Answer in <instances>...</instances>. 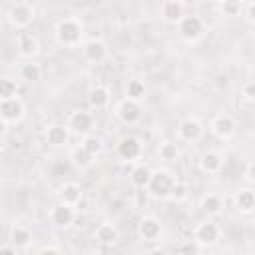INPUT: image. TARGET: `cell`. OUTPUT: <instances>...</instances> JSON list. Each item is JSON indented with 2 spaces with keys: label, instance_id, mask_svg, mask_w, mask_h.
Masks as SVG:
<instances>
[{
  "label": "cell",
  "instance_id": "cell-1",
  "mask_svg": "<svg viewBox=\"0 0 255 255\" xmlns=\"http://www.w3.org/2000/svg\"><path fill=\"white\" fill-rule=\"evenodd\" d=\"M82 38V24L74 18H64L56 24V40L62 46H76Z\"/></svg>",
  "mask_w": 255,
  "mask_h": 255
},
{
  "label": "cell",
  "instance_id": "cell-2",
  "mask_svg": "<svg viewBox=\"0 0 255 255\" xmlns=\"http://www.w3.org/2000/svg\"><path fill=\"white\" fill-rule=\"evenodd\" d=\"M175 179L169 171L165 169H157V171H151V177H149V183H147V189L153 197L157 199H165L169 197L171 193V187H173Z\"/></svg>",
  "mask_w": 255,
  "mask_h": 255
},
{
  "label": "cell",
  "instance_id": "cell-3",
  "mask_svg": "<svg viewBox=\"0 0 255 255\" xmlns=\"http://www.w3.org/2000/svg\"><path fill=\"white\" fill-rule=\"evenodd\" d=\"M177 30H179V36L187 42H195L203 36L205 32V26H203V20L195 14H189V16H183L179 22H177Z\"/></svg>",
  "mask_w": 255,
  "mask_h": 255
},
{
  "label": "cell",
  "instance_id": "cell-4",
  "mask_svg": "<svg viewBox=\"0 0 255 255\" xmlns=\"http://www.w3.org/2000/svg\"><path fill=\"white\" fill-rule=\"evenodd\" d=\"M34 8L32 4L28 2H18V4H12L10 10H8V20L16 26V28H26L32 24L34 20Z\"/></svg>",
  "mask_w": 255,
  "mask_h": 255
},
{
  "label": "cell",
  "instance_id": "cell-5",
  "mask_svg": "<svg viewBox=\"0 0 255 255\" xmlns=\"http://www.w3.org/2000/svg\"><path fill=\"white\" fill-rule=\"evenodd\" d=\"M92 128H94V120L88 112H74L68 120V131H72V133L88 135Z\"/></svg>",
  "mask_w": 255,
  "mask_h": 255
},
{
  "label": "cell",
  "instance_id": "cell-6",
  "mask_svg": "<svg viewBox=\"0 0 255 255\" xmlns=\"http://www.w3.org/2000/svg\"><path fill=\"white\" fill-rule=\"evenodd\" d=\"M24 116V104L20 98H10L0 102V120L4 122H18Z\"/></svg>",
  "mask_w": 255,
  "mask_h": 255
},
{
  "label": "cell",
  "instance_id": "cell-7",
  "mask_svg": "<svg viewBox=\"0 0 255 255\" xmlns=\"http://www.w3.org/2000/svg\"><path fill=\"white\" fill-rule=\"evenodd\" d=\"M217 239H219V227L213 221H203L195 227V241L199 247L213 245V243H217Z\"/></svg>",
  "mask_w": 255,
  "mask_h": 255
},
{
  "label": "cell",
  "instance_id": "cell-8",
  "mask_svg": "<svg viewBox=\"0 0 255 255\" xmlns=\"http://www.w3.org/2000/svg\"><path fill=\"white\" fill-rule=\"evenodd\" d=\"M116 114L118 118L124 122V124H135L139 118H141V108L137 102H131V100H122L116 108Z\"/></svg>",
  "mask_w": 255,
  "mask_h": 255
},
{
  "label": "cell",
  "instance_id": "cell-9",
  "mask_svg": "<svg viewBox=\"0 0 255 255\" xmlns=\"http://www.w3.org/2000/svg\"><path fill=\"white\" fill-rule=\"evenodd\" d=\"M211 129H213V133H215L217 137L227 139V137H231V135L235 133V122H233L231 116L221 114V116H215V118H213Z\"/></svg>",
  "mask_w": 255,
  "mask_h": 255
},
{
  "label": "cell",
  "instance_id": "cell-10",
  "mask_svg": "<svg viewBox=\"0 0 255 255\" xmlns=\"http://www.w3.org/2000/svg\"><path fill=\"white\" fill-rule=\"evenodd\" d=\"M139 153H141L139 139H135V137H124V139H120V143H118V155L124 161H133V159L139 157Z\"/></svg>",
  "mask_w": 255,
  "mask_h": 255
},
{
  "label": "cell",
  "instance_id": "cell-11",
  "mask_svg": "<svg viewBox=\"0 0 255 255\" xmlns=\"http://www.w3.org/2000/svg\"><path fill=\"white\" fill-rule=\"evenodd\" d=\"M74 207L72 205H66V203H58L52 207L50 211V219L56 227H68L72 221H74Z\"/></svg>",
  "mask_w": 255,
  "mask_h": 255
},
{
  "label": "cell",
  "instance_id": "cell-12",
  "mask_svg": "<svg viewBox=\"0 0 255 255\" xmlns=\"http://www.w3.org/2000/svg\"><path fill=\"white\" fill-rule=\"evenodd\" d=\"M177 131H179V137H181L183 141H191V143H193V141H197V139L201 137L203 128H201V124H199L197 120L187 118V120H183V122L179 124Z\"/></svg>",
  "mask_w": 255,
  "mask_h": 255
},
{
  "label": "cell",
  "instance_id": "cell-13",
  "mask_svg": "<svg viewBox=\"0 0 255 255\" xmlns=\"http://www.w3.org/2000/svg\"><path fill=\"white\" fill-rule=\"evenodd\" d=\"M159 10H161V18H163L165 22H171V24L179 22V20L185 16V14H183V4L177 2V0H165Z\"/></svg>",
  "mask_w": 255,
  "mask_h": 255
},
{
  "label": "cell",
  "instance_id": "cell-14",
  "mask_svg": "<svg viewBox=\"0 0 255 255\" xmlns=\"http://www.w3.org/2000/svg\"><path fill=\"white\" fill-rule=\"evenodd\" d=\"M18 52H20V56H24V58H32V56H36V54L40 52V44H38V40H36L32 34L22 32V34L18 36Z\"/></svg>",
  "mask_w": 255,
  "mask_h": 255
},
{
  "label": "cell",
  "instance_id": "cell-15",
  "mask_svg": "<svg viewBox=\"0 0 255 255\" xmlns=\"http://www.w3.org/2000/svg\"><path fill=\"white\" fill-rule=\"evenodd\" d=\"M84 56H86L90 62L98 64V62L106 60V56H108V46H106L102 40H90V42L84 46Z\"/></svg>",
  "mask_w": 255,
  "mask_h": 255
},
{
  "label": "cell",
  "instance_id": "cell-16",
  "mask_svg": "<svg viewBox=\"0 0 255 255\" xmlns=\"http://www.w3.org/2000/svg\"><path fill=\"white\" fill-rule=\"evenodd\" d=\"M139 235L145 241H155L161 235V225L155 217H143L139 221Z\"/></svg>",
  "mask_w": 255,
  "mask_h": 255
},
{
  "label": "cell",
  "instance_id": "cell-17",
  "mask_svg": "<svg viewBox=\"0 0 255 255\" xmlns=\"http://www.w3.org/2000/svg\"><path fill=\"white\" fill-rule=\"evenodd\" d=\"M58 195H60V203H66V205H76L80 199H82V187L78 185V183H64L62 187H60V191H58Z\"/></svg>",
  "mask_w": 255,
  "mask_h": 255
},
{
  "label": "cell",
  "instance_id": "cell-18",
  "mask_svg": "<svg viewBox=\"0 0 255 255\" xmlns=\"http://www.w3.org/2000/svg\"><path fill=\"white\" fill-rule=\"evenodd\" d=\"M68 137H70V131H68V128H64V126H50V128L46 129V141H48L50 145L60 147V145H64V143L68 141Z\"/></svg>",
  "mask_w": 255,
  "mask_h": 255
},
{
  "label": "cell",
  "instance_id": "cell-19",
  "mask_svg": "<svg viewBox=\"0 0 255 255\" xmlns=\"http://www.w3.org/2000/svg\"><path fill=\"white\" fill-rule=\"evenodd\" d=\"M235 205L241 213H251L255 209V193L251 187L247 189H241L237 195H235Z\"/></svg>",
  "mask_w": 255,
  "mask_h": 255
},
{
  "label": "cell",
  "instance_id": "cell-20",
  "mask_svg": "<svg viewBox=\"0 0 255 255\" xmlns=\"http://www.w3.org/2000/svg\"><path fill=\"white\" fill-rule=\"evenodd\" d=\"M88 102H90V106L96 108V110L106 108L108 102H110V92H108V88H104V86H96V88H92L90 94H88Z\"/></svg>",
  "mask_w": 255,
  "mask_h": 255
},
{
  "label": "cell",
  "instance_id": "cell-21",
  "mask_svg": "<svg viewBox=\"0 0 255 255\" xmlns=\"http://www.w3.org/2000/svg\"><path fill=\"white\" fill-rule=\"evenodd\" d=\"M221 155L217 151H205L199 159V167L205 171V173H217L221 169Z\"/></svg>",
  "mask_w": 255,
  "mask_h": 255
},
{
  "label": "cell",
  "instance_id": "cell-22",
  "mask_svg": "<svg viewBox=\"0 0 255 255\" xmlns=\"http://www.w3.org/2000/svg\"><path fill=\"white\" fill-rule=\"evenodd\" d=\"M120 233L116 229V225L112 223H102L98 229H96V239L102 243V245H114L118 241Z\"/></svg>",
  "mask_w": 255,
  "mask_h": 255
},
{
  "label": "cell",
  "instance_id": "cell-23",
  "mask_svg": "<svg viewBox=\"0 0 255 255\" xmlns=\"http://www.w3.org/2000/svg\"><path fill=\"white\" fill-rule=\"evenodd\" d=\"M201 209L207 215H217L223 209V199L219 195H215V193H209V195L201 197Z\"/></svg>",
  "mask_w": 255,
  "mask_h": 255
},
{
  "label": "cell",
  "instance_id": "cell-24",
  "mask_svg": "<svg viewBox=\"0 0 255 255\" xmlns=\"http://www.w3.org/2000/svg\"><path fill=\"white\" fill-rule=\"evenodd\" d=\"M10 241H12L14 247H28L30 241H32V235H30V231H28L26 227L16 225V227H12V231H10Z\"/></svg>",
  "mask_w": 255,
  "mask_h": 255
},
{
  "label": "cell",
  "instance_id": "cell-25",
  "mask_svg": "<svg viewBox=\"0 0 255 255\" xmlns=\"http://www.w3.org/2000/svg\"><path fill=\"white\" fill-rule=\"evenodd\" d=\"M70 159H72V163H74L76 167L84 169V167H90V165H92L94 155H90V153H88V151H86L82 145H78V147H74V149H72Z\"/></svg>",
  "mask_w": 255,
  "mask_h": 255
},
{
  "label": "cell",
  "instance_id": "cell-26",
  "mask_svg": "<svg viewBox=\"0 0 255 255\" xmlns=\"http://www.w3.org/2000/svg\"><path fill=\"white\" fill-rule=\"evenodd\" d=\"M126 100H131V102H139V100H143V96H145V86H143V82L141 80H129L128 82V86H126Z\"/></svg>",
  "mask_w": 255,
  "mask_h": 255
},
{
  "label": "cell",
  "instance_id": "cell-27",
  "mask_svg": "<svg viewBox=\"0 0 255 255\" xmlns=\"http://www.w3.org/2000/svg\"><path fill=\"white\" fill-rule=\"evenodd\" d=\"M149 177H151V171H149L145 165H137V167L131 171V183H133L135 187H139V189L147 187Z\"/></svg>",
  "mask_w": 255,
  "mask_h": 255
},
{
  "label": "cell",
  "instance_id": "cell-28",
  "mask_svg": "<svg viewBox=\"0 0 255 255\" xmlns=\"http://www.w3.org/2000/svg\"><path fill=\"white\" fill-rule=\"evenodd\" d=\"M16 82L10 80V78H2L0 80V102L4 100H10V98H16Z\"/></svg>",
  "mask_w": 255,
  "mask_h": 255
},
{
  "label": "cell",
  "instance_id": "cell-29",
  "mask_svg": "<svg viewBox=\"0 0 255 255\" xmlns=\"http://www.w3.org/2000/svg\"><path fill=\"white\" fill-rule=\"evenodd\" d=\"M20 74H22V78L28 80V82H38L40 76H42V70H40L38 64H32V62H30V64H24V66H22Z\"/></svg>",
  "mask_w": 255,
  "mask_h": 255
},
{
  "label": "cell",
  "instance_id": "cell-30",
  "mask_svg": "<svg viewBox=\"0 0 255 255\" xmlns=\"http://www.w3.org/2000/svg\"><path fill=\"white\" fill-rule=\"evenodd\" d=\"M82 147H84L90 155L96 157V155L102 151V141H100V137H96V135H86L84 141H82Z\"/></svg>",
  "mask_w": 255,
  "mask_h": 255
},
{
  "label": "cell",
  "instance_id": "cell-31",
  "mask_svg": "<svg viewBox=\"0 0 255 255\" xmlns=\"http://www.w3.org/2000/svg\"><path fill=\"white\" fill-rule=\"evenodd\" d=\"M219 10H221L225 16H237V14L243 10V4L237 2V0H227V2H221V4H219Z\"/></svg>",
  "mask_w": 255,
  "mask_h": 255
},
{
  "label": "cell",
  "instance_id": "cell-32",
  "mask_svg": "<svg viewBox=\"0 0 255 255\" xmlns=\"http://www.w3.org/2000/svg\"><path fill=\"white\" fill-rule=\"evenodd\" d=\"M177 155H179V149H177L175 143L163 141V143L159 145V157H161V159H175Z\"/></svg>",
  "mask_w": 255,
  "mask_h": 255
},
{
  "label": "cell",
  "instance_id": "cell-33",
  "mask_svg": "<svg viewBox=\"0 0 255 255\" xmlns=\"http://www.w3.org/2000/svg\"><path fill=\"white\" fill-rule=\"evenodd\" d=\"M187 193H189L187 183H183V181H175V183H173V187H171L169 197H171V199H175V201H181V199H185V197H187Z\"/></svg>",
  "mask_w": 255,
  "mask_h": 255
},
{
  "label": "cell",
  "instance_id": "cell-34",
  "mask_svg": "<svg viewBox=\"0 0 255 255\" xmlns=\"http://www.w3.org/2000/svg\"><path fill=\"white\" fill-rule=\"evenodd\" d=\"M179 255H199V245H197V241L191 239V241L181 243V247H179Z\"/></svg>",
  "mask_w": 255,
  "mask_h": 255
},
{
  "label": "cell",
  "instance_id": "cell-35",
  "mask_svg": "<svg viewBox=\"0 0 255 255\" xmlns=\"http://www.w3.org/2000/svg\"><path fill=\"white\" fill-rule=\"evenodd\" d=\"M243 98H245V102H253L255 100V82H247L245 86H243Z\"/></svg>",
  "mask_w": 255,
  "mask_h": 255
},
{
  "label": "cell",
  "instance_id": "cell-36",
  "mask_svg": "<svg viewBox=\"0 0 255 255\" xmlns=\"http://www.w3.org/2000/svg\"><path fill=\"white\" fill-rule=\"evenodd\" d=\"M243 10H245V18H247V22H255V2H247V4H243Z\"/></svg>",
  "mask_w": 255,
  "mask_h": 255
},
{
  "label": "cell",
  "instance_id": "cell-37",
  "mask_svg": "<svg viewBox=\"0 0 255 255\" xmlns=\"http://www.w3.org/2000/svg\"><path fill=\"white\" fill-rule=\"evenodd\" d=\"M245 181L247 183H253L255 181V163L253 161H249L247 167H245Z\"/></svg>",
  "mask_w": 255,
  "mask_h": 255
},
{
  "label": "cell",
  "instance_id": "cell-38",
  "mask_svg": "<svg viewBox=\"0 0 255 255\" xmlns=\"http://www.w3.org/2000/svg\"><path fill=\"white\" fill-rule=\"evenodd\" d=\"M38 255H62V253H60V249H58V247H44Z\"/></svg>",
  "mask_w": 255,
  "mask_h": 255
},
{
  "label": "cell",
  "instance_id": "cell-39",
  "mask_svg": "<svg viewBox=\"0 0 255 255\" xmlns=\"http://www.w3.org/2000/svg\"><path fill=\"white\" fill-rule=\"evenodd\" d=\"M0 255H16V251L12 247H8V245H2L0 247Z\"/></svg>",
  "mask_w": 255,
  "mask_h": 255
},
{
  "label": "cell",
  "instance_id": "cell-40",
  "mask_svg": "<svg viewBox=\"0 0 255 255\" xmlns=\"http://www.w3.org/2000/svg\"><path fill=\"white\" fill-rule=\"evenodd\" d=\"M147 255H167V253H165L163 249H151V251H149Z\"/></svg>",
  "mask_w": 255,
  "mask_h": 255
},
{
  "label": "cell",
  "instance_id": "cell-41",
  "mask_svg": "<svg viewBox=\"0 0 255 255\" xmlns=\"http://www.w3.org/2000/svg\"><path fill=\"white\" fill-rule=\"evenodd\" d=\"M6 133V122L4 120H0V137Z\"/></svg>",
  "mask_w": 255,
  "mask_h": 255
},
{
  "label": "cell",
  "instance_id": "cell-42",
  "mask_svg": "<svg viewBox=\"0 0 255 255\" xmlns=\"http://www.w3.org/2000/svg\"><path fill=\"white\" fill-rule=\"evenodd\" d=\"M0 147H2V143H0Z\"/></svg>",
  "mask_w": 255,
  "mask_h": 255
}]
</instances>
